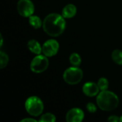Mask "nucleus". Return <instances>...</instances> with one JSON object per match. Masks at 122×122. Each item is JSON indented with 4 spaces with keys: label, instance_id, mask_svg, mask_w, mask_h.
<instances>
[{
    "label": "nucleus",
    "instance_id": "nucleus-12",
    "mask_svg": "<svg viewBox=\"0 0 122 122\" xmlns=\"http://www.w3.org/2000/svg\"><path fill=\"white\" fill-rule=\"evenodd\" d=\"M29 22L30 24V25L37 29L39 28H40L41 26V25H43L40 18L37 16H34V15H31V16H29Z\"/></svg>",
    "mask_w": 122,
    "mask_h": 122
},
{
    "label": "nucleus",
    "instance_id": "nucleus-9",
    "mask_svg": "<svg viewBox=\"0 0 122 122\" xmlns=\"http://www.w3.org/2000/svg\"><path fill=\"white\" fill-rule=\"evenodd\" d=\"M83 92L87 97H95L99 94V87L98 84L94 82H87L84 84L83 86Z\"/></svg>",
    "mask_w": 122,
    "mask_h": 122
},
{
    "label": "nucleus",
    "instance_id": "nucleus-21",
    "mask_svg": "<svg viewBox=\"0 0 122 122\" xmlns=\"http://www.w3.org/2000/svg\"><path fill=\"white\" fill-rule=\"evenodd\" d=\"M2 44H3V38L2 36L1 35V46H2Z\"/></svg>",
    "mask_w": 122,
    "mask_h": 122
},
{
    "label": "nucleus",
    "instance_id": "nucleus-20",
    "mask_svg": "<svg viewBox=\"0 0 122 122\" xmlns=\"http://www.w3.org/2000/svg\"><path fill=\"white\" fill-rule=\"evenodd\" d=\"M21 122H36V120H35L34 119H31V118H26L22 119Z\"/></svg>",
    "mask_w": 122,
    "mask_h": 122
},
{
    "label": "nucleus",
    "instance_id": "nucleus-11",
    "mask_svg": "<svg viewBox=\"0 0 122 122\" xmlns=\"http://www.w3.org/2000/svg\"><path fill=\"white\" fill-rule=\"evenodd\" d=\"M27 47L32 53L36 55L40 54L41 52L42 51V47L41 46L40 44L34 39H31L28 41Z\"/></svg>",
    "mask_w": 122,
    "mask_h": 122
},
{
    "label": "nucleus",
    "instance_id": "nucleus-18",
    "mask_svg": "<svg viewBox=\"0 0 122 122\" xmlns=\"http://www.w3.org/2000/svg\"><path fill=\"white\" fill-rule=\"evenodd\" d=\"M86 109L89 113H95L97 112V107L93 103H88L86 105Z\"/></svg>",
    "mask_w": 122,
    "mask_h": 122
},
{
    "label": "nucleus",
    "instance_id": "nucleus-13",
    "mask_svg": "<svg viewBox=\"0 0 122 122\" xmlns=\"http://www.w3.org/2000/svg\"><path fill=\"white\" fill-rule=\"evenodd\" d=\"M112 60L117 64L122 65V51L119 49H116L112 52Z\"/></svg>",
    "mask_w": 122,
    "mask_h": 122
},
{
    "label": "nucleus",
    "instance_id": "nucleus-5",
    "mask_svg": "<svg viewBox=\"0 0 122 122\" xmlns=\"http://www.w3.org/2000/svg\"><path fill=\"white\" fill-rule=\"evenodd\" d=\"M48 66L49 60L47 59V56H46L45 55L38 54L32 59L30 65V69L31 71L39 74L46 71Z\"/></svg>",
    "mask_w": 122,
    "mask_h": 122
},
{
    "label": "nucleus",
    "instance_id": "nucleus-17",
    "mask_svg": "<svg viewBox=\"0 0 122 122\" xmlns=\"http://www.w3.org/2000/svg\"><path fill=\"white\" fill-rule=\"evenodd\" d=\"M98 86L99 87V89L101 91H106L108 89L109 87V81L106 78L102 77L99 79V81H98Z\"/></svg>",
    "mask_w": 122,
    "mask_h": 122
},
{
    "label": "nucleus",
    "instance_id": "nucleus-8",
    "mask_svg": "<svg viewBox=\"0 0 122 122\" xmlns=\"http://www.w3.org/2000/svg\"><path fill=\"white\" fill-rule=\"evenodd\" d=\"M84 118V114L83 111L78 108L70 109L66 115V120L68 122H81Z\"/></svg>",
    "mask_w": 122,
    "mask_h": 122
},
{
    "label": "nucleus",
    "instance_id": "nucleus-19",
    "mask_svg": "<svg viewBox=\"0 0 122 122\" xmlns=\"http://www.w3.org/2000/svg\"><path fill=\"white\" fill-rule=\"evenodd\" d=\"M108 121L110 122H120V118H119L117 116H111L109 119Z\"/></svg>",
    "mask_w": 122,
    "mask_h": 122
},
{
    "label": "nucleus",
    "instance_id": "nucleus-14",
    "mask_svg": "<svg viewBox=\"0 0 122 122\" xmlns=\"http://www.w3.org/2000/svg\"><path fill=\"white\" fill-rule=\"evenodd\" d=\"M69 61H70V63L74 66H79L81 64V57L77 53H72L70 55Z\"/></svg>",
    "mask_w": 122,
    "mask_h": 122
},
{
    "label": "nucleus",
    "instance_id": "nucleus-1",
    "mask_svg": "<svg viewBox=\"0 0 122 122\" xmlns=\"http://www.w3.org/2000/svg\"><path fill=\"white\" fill-rule=\"evenodd\" d=\"M42 26L45 33L50 36L56 37L64 32L66 28V21L62 15L52 13L45 17Z\"/></svg>",
    "mask_w": 122,
    "mask_h": 122
},
{
    "label": "nucleus",
    "instance_id": "nucleus-4",
    "mask_svg": "<svg viewBox=\"0 0 122 122\" xmlns=\"http://www.w3.org/2000/svg\"><path fill=\"white\" fill-rule=\"evenodd\" d=\"M63 78L65 82L69 84H77L83 78V71L77 66L69 67L65 70L63 74Z\"/></svg>",
    "mask_w": 122,
    "mask_h": 122
},
{
    "label": "nucleus",
    "instance_id": "nucleus-22",
    "mask_svg": "<svg viewBox=\"0 0 122 122\" xmlns=\"http://www.w3.org/2000/svg\"><path fill=\"white\" fill-rule=\"evenodd\" d=\"M120 122H122V116L121 117V118H120Z\"/></svg>",
    "mask_w": 122,
    "mask_h": 122
},
{
    "label": "nucleus",
    "instance_id": "nucleus-3",
    "mask_svg": "<svg viewBox=\"0 0 122 122\" xmlns=\"http://www.w3.org/2000/svg\"><path fill=\"white\" fill-rule=\"evenodd\" d=\"M25 109L31 116L38 117L43 112L44 104L39 97L35 96L30 97L25 102Z\"/></svg>",
    "mask_w": 122,
    "mask_h": 122
},
{
    "label": "nucleus",
    "instance_id": "nucleus-10",
    "mask_svg": "<svg viewBox=\"0 0 122 122\" xmlns=\"http://www.w3.org/2000/svg\"><path fill=\"white\" fill-rule=\"evenodd\" d=\"M76 7L75 5L72 4H67L66 6H64V8L62 10V16L64 18L66 19H70L74 17L76 14Z\"/></svg>",
    "mask_w": 122,
    "mask_h": 122
},
{
    "label": "nucleus",
    "instance_id": "nucleus-7",
    "mask_svg": "<svg viewBox=\"0 0 122 122\" xmlns=\"http://www.w3.org/2000/svg\"><path fill=\"white\" fill-rule=\"evenodd\" d=\"M59 48V44L57 41L54 39H49L44 42L42 46V52L44 55L47 57H51L55 56Z\"/></svg>",
    "mask_w": 122,
    "mask_h": 122
},
{
    "label": "nucleus",
    "instance_id": "nucleus-16",
    "mask_svg": "<svg viewBox=\"0 0 122 122\" xmlns=\"http://www.w3.org/2000/svg\"><path fill=\"white\" fill-rule=\"evenodd\" d=\"M56 121V117L54 114L51 113H46L41 116L39 119L41 122H54Z\"/></svg>",
    "mask_w": 122,
    "mask_h": 122
},
{
    "label": "nucleus",
    "instance_id": "nucleus-6",
    "mask_svg": "<svg viewBox=\"0 0 122 122\" xmlns=\"http://www.w3.org/2000/svg\"><path fill=\"white\" fill-rule=\"evenodd\" d=\"M17 11L24 17H29L34 12V6L31 0H19L17 3Z\"/></svg>",
    "mask_w": 122,
    "mask_h": 122
},
{
    "label": "nucleus",
    "instance_id": "nucleus-2",
    "mask_svg": "<svg viewBox=\"0 0 122 122\" xmlns=\"http://www.w3.org/2000/svg\"><path fill=\"white\" fill-rule=\"evenodd\" d=\"M97 103L100 109L105 112H110L117 108L119 104V100L116 94L106 90L102 91L98 94Z\"/></svg>",
    "mask_w": 122,
    "mask_h": 122
},
{
    "label": "nucleus",
    "instance_id": "nucleus-15",
    "mask_svg": "<svg viewBox=\"0 0 122 122\" xmlns=\"http://www.w3.org/2000/svg\"><path fill=\"white\" fill-rule=\"evenodd\" d=\"M9 62V57L3 51L0 52V68L4 69L6 67Z\"/></svg>",
    "mask_w": 122,
    "mask_h": 122
}]
</instances>
